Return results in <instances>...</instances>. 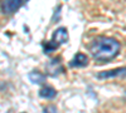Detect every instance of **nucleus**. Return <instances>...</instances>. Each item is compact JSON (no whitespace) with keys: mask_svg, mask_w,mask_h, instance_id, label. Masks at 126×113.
Returning <instances> with one entry per match:
<instances>
[{"mask_svg":"<svg viewBox=\"0 0 126 113\" xmlns=\"http://www.w3.org/2000/svg\"><path fill=\"white\" fill-rule=\"evenodd\" d=\"M90 52L97 62H109L119 54L120 43L112 38L100 37L91 43Z\"/></svg>","mask_w":126,"mask_h":113,"instance_id":"nucleus-1","label":"nucleus"},{"mask_svg":"<svg viewBox=\"0 0 126 113\" xmlns=\"http://www.w3.org/2000/svg\"><path fill=\"white\" fill-rule=\"evenodd\" d=\"M28 0H3L1 1V10L5 14H12L15 13L16 10L23 6Z\"/></svg>","mask_w":126,"mask_h":113,"instance_id":"nucleus-2","label":"nucleus"},{"mask_svg":"<svg viewBox=\"0 0 126 113\" xmlns=\"http://www.w3.org/2000/svg\"><path fill=\"white\" fill-rule=\"evenodd\" d=\"M50 40H53V42L56 44H58V45L64 44L68 40V32H67V29L66 28H58L56 32L53 33Z\"/></svg>","mask_w":126,"mask_h":113,"instance_id":"nucleus-3","label":"nucleus"},{"mask_svg":"<svg viewBox=\"0 0 126 113\" xmlns=\"http://www.w3.org/2000/svg\"><path fill=\"white\" fill-rule=\"evenodd\" d=\"M121 75H126V68H117L110 72H101V73L97 74V77L101 79H110V78L121 77Z\"/></svg>","mask_w":126,"mask_h":113,"instance_id":"nucleus-4","label":"nucleus"},{"mask_svg":"<svg viewBox=\"0 0 126 113\" xmlns=\"http://www.w3.org/2000/svg\"><path fill=\"white\" fill-rule=\"evenodd\" d=\"M87 64H88V58H87L86 54H83V53H77L75 57H73L72 62L69 63L71 67H78V68L86 67Z\"/></svg>","mask_w":126,"mask_h":113,"instance_id":"nucleus-5","label":"nucleus"},{"mask_svg":"<svg viewBox=\"0 0 126 113\" xmlns=\"http://www.w3.org/2000/svg\"><path fill=\"white\" fill-rule=\"evenodd\" d=\"M57 94V92L54 88H52V87H44V88H42L39 90V96L42 98H47V99H50V98H54Z\"/></svg>","mask_w":126,"mask_h":113,"instance_id":"nucleus-6","label":"nucleus"},{"mask_svg":"<svg viewBox=\"0 0 126 113\" xmlns=\"http://www.w3.org/2000/svg\"><path fill=\"white\" fill-rule=\"evenodd\" d=\"M29 79L33 82V83H35V84H40V83H44L46 77L42 74L40 72L34 70V72H32V73H29Z\"/></svg>","mask_w":126,"mask_h":113,"instance_id":"nucleus-7","label":"nucleus"},{"mask_svg":"<svg viewBox=\"0 0 126 113\" xmlns=\"http://www.w3.org/2000/svg\"><path fill=\"white\" fill-rule=\"evenodd\" d=\"M43 48H44V52L46 53H50V52H53V50H56L58 48V44H56L53 40H50V42L43 43Z\"/></svg>","mask_w":126,"mask_h":113,"instance_id":"nucleus-8","label":"nucleus"}]
</instances>
